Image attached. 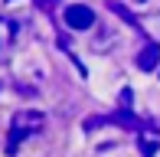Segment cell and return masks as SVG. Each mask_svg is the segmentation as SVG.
Listing matches in <instances>:
<instances>
[{
	"label": "cell",
	"mask_w": 160,
	"mask_h": 157,
	"mask_svg": "<svg viewBox=\"0 0 160 157\" xmlns=\"http://www.w3.org/2000/svg\"><path fill=\"white\" fill-rule=\"evenodd\" d=\"M160 66V46L157 43H150V46L141 49V56H137V69H144V72H154Z\"/></svg>",
	"instance_id": "3957f363"
},
{
	"label": "cell",
	"mask_w": 160,
	"mask_h": 157,
	"mask_svg": "<svg viewBox=\"0 0 160 157\" xmlns=\"http://www.w3.org/2000/svg\"><path fill=\"white\" fill-rule=\"evenodd\" d=\"M131 98H134V92H131V89H121V108H131Z\"/></svg>",
	"instance_id": "8992f818"
},
{
	"label": "cell",
	"mask_w": 160,
	"mask_h": 157,
	"mask_svg": "<svg viewBox=\"0 0 160 157\" xmlns=\"http://www.w3.org/2000/svg\"><path fill=\"white\" fill-rule=\"evenodd\" d=\"M108 7H111V10H114V13H118V17H121V20H124V23H131V26H134V30H144V26H141V23H137V17H134V13H131V10H128V7H121V3H118V0H108Z\"/></svg>",
	"instance_id": "277c9868"
},
{
	"label": "cell",
	"mask_w": 160,
	"mask_h": 157,
	"mask_svg": "<svg viewBox=\"0 0 160 157\" xmlns=\"http://www.w3.org/2000/svg\"><path fill=\"white\" fill-rule=\"evenodd\" d=\"M62 17H65V26H69V30H92V26H95V10L85 7V3H69Z\"/></svg>",
	"instance_id": "7a4b0ae2"
},
{
	"label": "cell",
	"mask_w": 160,
	"mask_h": 157,
	"mask_svg": "<svg viewBox=\"0 0 160 157\" xmlns=\"http://www.w3.org/2000/svg\"><path fill=\"white\" fill-rule=\"evenodd\" d=\"M42 124H46V115L42 111H33V108H23L13 115V128H10V141H7V154H17V144L23 138H30V134L42 131Z\"/></svg>",
	"instance_id": "6da1fadb"
},
{
	"label": "cell",
	"mask_w": 160,
	"mask_h": 157,
	"mask_svg": "<svg viewBox=\"0 0 160 157\" xmlns=\"http://www.w3.org/2000/svg\"><path fill=\"white\" fill-rule=\"evenodd\" d=\"M154 151H157V138L150 141L147 134H141V154H147V157H154Z\"/></svg>",
	"instance_id": "5b68a950"
}]
</instances>
